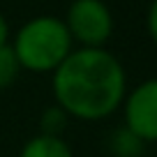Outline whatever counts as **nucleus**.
<instances>
[{
	"mask_svg": "<svg viewBox=\"0 0 157 157\" xmlns=\"http://www.w3.org/2000/svg\"><path fill=\"white\" fill-rule=\"evenodd\" d=\"M7 42H10V23H7L5 14L0 12V46L7 44Z\"/></svg>",
	"mask_w": 157,
	"mask_h": 157,
	"instance_id": "obj_10",
	"label": "nucleus"
},
{
	"mask_svg": "<svg viewBox=\"0 0 157 157\" xmlns=\"http://www.w3.org/2000/svg\"><path fill=\"white\" fill-rule=\"evenodd\" d=\"M10 46L19 58L21 69L33 74H51L74 49L65 21L60 16L39 14L19 25Z\"/></svg>",
	"mask_w": 157,
	"mask_h": 157,
	"instance_id": "obj_2",
	"label": "nucleus"
},
{
	"mask_svg": "<svg viewBox=\"0 0 157 157\" xmlns=\"http://www.w3.org/2000/svg\"><path fill=\"white\" fill-rule=\"evenodd\" d=\"M69 120H72V118L53 102L51 106H46L44 111H42V116H39V134L63 136L65 129H67V125H69Z\"/></svg>",
	"mask_w": 157,
	"mask_h": 157,
	"instance_id": "obj_7",
	"label": "nucleus"
},
{
	"mask_svg": "<svg viewBox=\"0 0 157 157\" xmlns=\"http://www.w3.org/2000/svg\"><path fill=\"white\" fill-rule=\"evenodd\" d=\"M146 30H148V37L150 42L157 46V0H150L146 12Z\"/></svg>",
	"mask_w": 157,
	"mask_h": 157,
	"instance_id": "obj_9",
	"label": "nucleus"
},
{
	"mask_svg": "<svg viewBox=\"0 0 157 157\" xmlns=\"http://www.w3.org/2000/svg\"><path fill=\"white\" fill-rule=\"evenodd\" d=\"M19 157H74V150L65 136H51V134L37 132L21 146Z\"/></svg>",
	"mask_w": 157,
	"mask_h": 157,
	"instance_id": "obj_5",
	"label": "nucleus"
},
{
	"mask_svg": "<svg viewBox=\"0 0 157 157\" xmlns=\"http://www.w3.org/2000/svg\"><path fill=\"white\" fill-rule=\"evenodd\" d=\"M63 21L74 46L90 49L106 46L116 28V19L106 0H72Z\"/></svg>",
	"mask_w": 157,
	"mask_h": 157,
	"instance_id": "obj_3",
	"label": "nucleus"
},
{
	"mask_svg": "<svg viewBox=\"0 0 157 157\" xmlns=\"http://www.w3.org/2000/svg\"><path fill=\"white\" fill-rule=\"evenodd\" d=\"M123 127L143 143H157V76L127 90L123 99Z\"/></svg>",
	"mask_w": 157,
	"mask_h": 157,
	"instance_id": "obj_4",
	"label": "nucleus"
},
{
	"mask_svg": "<svg viewBox=\"0 0 157 157\" xmlns=\"http://www.w3.org/2000/svg\"><path fill=\"white\" fill-rule=\"evenodd\" d=\"M146 143L136 139L127 127H118L113 136L109 139V150L113 157H141Z\"/></svg>",
	"mask_w": 157,
	"mask_h": 157,
	"instance_id": "obj_6",
	"label": "nucleus"
},
{
	"mask_svg": "<svg viewBox=\"0 0 157 157\" xmlns=\"http://www.w3.org/2000/svg\"><path fill=\"white\" fill-rule=\"evenodd\" d=\"M127 69L106 46H74L51 72L53 102L72 120L99 123L120 111L127 95Z\"/></svg>",
	"mask_w": 157,
	"mask_h": 157,
	"instance_id": "obj_1",
	"label": "nucleus"
},
{
	"mask_svg": "<svg viewBox=\"0 0 157 157\" xmlns=\"http://www.w3.org/2000/svg\"><path fill=\"white\" fill-rule=\"evenodd\" d=\"M21 72H23V69H21L19 58H16L14 49L10 46V42L2 44V46H0V90L10 88L16 78H19Z\"/></svg>",
	"mask_w": 157,
	"mask_h": 157,
	"instance_id": "obj_8",
	"label": "nucleus"
}]
</instances>
